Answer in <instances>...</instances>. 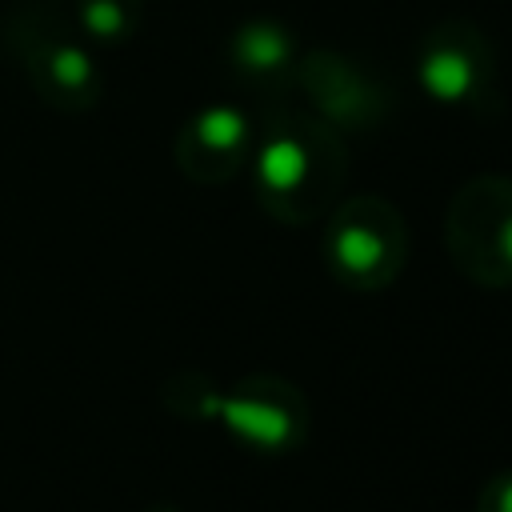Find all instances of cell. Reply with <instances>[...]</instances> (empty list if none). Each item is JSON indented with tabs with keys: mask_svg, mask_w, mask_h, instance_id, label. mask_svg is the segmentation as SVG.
<instances>
[{
	"mask_svg": "<svg viewBox=\"0 0 512 512\" xmlns=\"http://www.w3.org/2000/svg\"><path fill=\"white\" fill-rule=\"evenodd\" d=\"M256 124L236 104H204L192 112L176 136V164L196 184L232 180L252 156Z\"/></svg>",
	"mask_w": 512,
	"mask_h": 512,
	"instance_id": "obj_8",
	"label": "cell"
},
{
	"mask_svg": "<svg viewBox=\"0 0 512 512\" xmlns=\"http://www.w3.org/2000/svg\"><path fill=\"white\" fill-rule=\"evenodd\" d=\"M416 80L432 104L484 112L496 104V48L488 32L464 16L436 20L412 56Z\"/></svg>",
	"mask_w": 512,
	"mask_h": 512,
	"instance_id": "obj_6",
	"label": "cell"
},
{
	"mask_svg": "<svg viewBox=\"0 0 512 512\" xmlns=\"http://www.w3.org/2000/svg\"><path fill=\"white\" fill-rule=\"evenodd\" d=\"M296 88L312 112L336 132H372L396 112V88L360 56L340 48H308L296 60Z\"/></svg>",
	"mask_w": 512,
	"mask_h": 512,
	"instance_id": "obj_7",
	"label": "cell"
},
{
	"mask_svg": "<svg viewBox=\"0 0 512 512\" xmlns=\"http://www.w3.org/2000/svg\"><path fill=\"white\" fill-rule=\"evenodd\" d=\"M476 512H512V468L484 480V488L476 496Z\"/></svg>",
	"mask_w": 512,
	"mask_h": 512,
	"instance_id": "obj_11",
	"label": "cell"
},
{
	"mask_svg": "<svg viewBox=\"0 0 512 512\" xmlns=\"http://www.w3.org/2000/svg\"><path fill=\"white\" fill-rule=\"evenodd\" d=\"M248 164L256 204L292 228L324 220L348 184L344 132L300 108H276L256 124Z\"/></svg>",
	"mask_w": 512,
	"mask_h": 512,
	"instance_id": "obj_1",
	"label": "cell"
},
{
	"mask_svg": "<svg viewBox=\"0 0 512 512\" xmlns=\"http://www.w3.org/2000/svg\"><path fill=\"white\" fill-rule=\"evenodd\" d=\"M408 260V224L400 208L376 192L340 196L324 216V264L352 292L388 288Z\"/></svg>",
	"mask_w": 512,
	"mask_h": 512,
	"instance_id": "obj_3",
	"label": "cell"
},
{
	"mask_svg": "<svg viewBox=\"0 0 512 512\" xmlns=\"http://www.w3.org/2000/svg\"><path fill=\"white\" fill-rule=\"evenodd\" d=\"M444 248L464 280L512 288V176L464 180L444 208Z\"/></svg>",
	"mask_w": 512,
	"mask_h": 512,
	"instance_id": "obj_4",
	"label": "cell"
},
{
	"mask_svg": "<svg viewBox=\"0 0 512 512\" xmlns=\"http://www.w3.org/2000/svg\"><path fill=\"white\" fill-rule=\"evenodd\" d=\"M8 44L32 88L60 112H88L100 100V64L92 44L52 4H20L8 16Z\"/></svg>",
	"mask_w": 512,
	"mask_h": 512,
	"instance_id": "obj_2",
	"label": "cell"
},
{
	"mask_svg": "<svg viewBox=\"0 0 512 512\" xmlns=\"http://www.w3.org/2000/svg\"><path fill=\"white\" fill-rule=\"evenodd\" d=\"M76 32L96 48L128 44L144 24V0H76L72 8Z\"/></svg>",
	"mask_w": 512,
	"mask_h": 512,
	"instance_id": "obj_10",
	"label": "cell"
},
{
	"mask_svg": "<svg viewBox=\"0 0 512 512\" xmlns=\"http://www.w3.org/2000/svg\"><path fill=\"white\" fill-rule=\"evenodd\" d=\"M296 60H300V40L276 16L240 20L224 44V64L236 76V84L264 96H276L296 84Z\"/></svg>",
	"mask_w": 512,
	"mask_h": 512,
	"instance_id": "obj_9",
	"label": "cell"
},
{
	"mask_svg": "<svg viewBox=\"0 0 512 512\" xmlns=\"http://www.w3.org/2000/svg\"><path fill=\"white\" fill-rule=\"evenodd\" d=\"M192 416H208L220 420L244 448L252 452H296L308 436L312 424V408L304 400V392L284 380V376H244L236 388L216 392L208 384H200V396L192 408H184Z\"/></svg>",
	"mask_w": 512,
	"mask_h": 512,
	"instance_id": "obj_5",
	"label": "cell"
}]
</instances>
